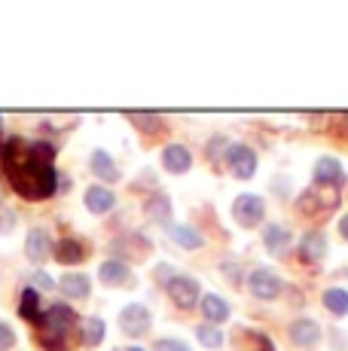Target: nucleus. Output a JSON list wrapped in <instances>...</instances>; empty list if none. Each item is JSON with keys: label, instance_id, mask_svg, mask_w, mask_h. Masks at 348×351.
Segmentation results:
<instances>
[{"label": "nucleus", "instance_id": "obj_1", "mask_svg": "<svg viewBox=\"0 0 348 351\" xmlns=\"http://www.w3.org/2000/svg\"><path fill=\"white\" fill-rule=\"evenodd\" d=\"M0 168H3L12 190L28 202H43L58 193L55 165H46V162L34 159L31 141L25 138H6L0 144Z\"/></svg>", "mask_w": 348, "mask_h": 351}, {"label": "nucleus", "instance_id": "obj_2", "mask_svg": "<svg viewBox=\"0 0 348 351\" xmlns=\"http://www.w3.org/2000/svg\"><path fill=\"white\" fill-rule=\"evenodd\" d=\"M77 333V315L71 306L55 302L52 308H46L43 321L37 327V342L43 351H68L71 336Z\"/></svg>", "mask_w": 348, "mask_h": 351}, {"label": "nucleus", "instance_id": "obj_3", "mask_svg": "<svg viewBox=\"0 0 348 351\" xmlns=\"http://www.w3.org/2000/svg\"><path fill=\"white\" fill-rule=\"evenodd\" d=\"M336 205H339V186H318V184H312L309 190H303L297 195V211L303 214V217H312V220L330 214Z\"/></svg>", "mask_w": 348, "mask_h": 351}, {"label": "nucleus", "instance_id": "obj_4", "mask_svg": "<svg viewBox=\"0 0 348 351\" xmlns=\"http://www.w3.org/2000/svg\"><path fill=\"white\" fill-rule=\"evenodd\" d=\"M263 217H266V202H263V195H257V193H242V195H236V202H232V220H236L238 226L253 229V226L263 223Z\"/></svg>", "mask_w": 348, "mask_h": 351}, {"label": "nucleus", "instance_id": "obj_5", "mask_svg": "<svg viewBox=\"0 0 348 351\" xmlns=\"http://www.w3.org/2000/svg\"><path fill=\"white\" fill-rule=\"evenodd\" d=\"M226 165H229L232 178L238 180H251L253 174H257V150H251L247 144H229V150H226Z\"/></svg>", "mask_w": 348, "mask_h": 351}, {"label": "nucleus", "instance_id": "obj_6", "mask_svg": "<svg viewBox=\"0 0 348 351\" xmlns=\"http://www.w3.org/2000/svg\"><path fill=\"white\" fill-rule=\"evenodd\" d=\"M165 290H169V300L177 308H196L199 306V296H202L199 281L190 278V275H174L169 285H165Z\"/></svg>", "mask_w": 348, "mask_h": 351}, {"label": "nucleus", "instance_id": "obj_7", "mask_svg": "<svg viewBox=\"0 0 348 351\" xmlns=\"http://www.w3.org/2000/svg\"><path fill=\"white\" fill-rule=\"evenodd\" d=\"M153 324V315L147 306H140V302H132V306H125L123 312H119V327H123L125 336H132V339H140V336L150 330Z\"/></svg>", "mask_w": 348, "mask_h": 351}, {"label": "nucleus", "instance_id": "obj_8", "mask_svg": "<svg viewBox=\"0 0 348 351\" xmlns=\"http://www.w3.org/2000/svg\"><path fill=\"white\" fill-rule=\"evenodd\" d=\"M247 287H251V293L257 296V300H278V293L284 290V285H281V278L272 269L260 266L251 272V278H247Z\"/></svg>", "mask_w": 348, "mask_h": 351}, {"label": "nucleus", "instance_id": "obj_9", "mask_svg": "<svg viewBox=\"0 0 348 351\" xmlns=\"http://www.w3.org/2000/svg\"><path fill=\"white\" fill-rule=\"evenodd\" d=\"M98 278H101V285H107V287L135 285V275H132L125 260H104L101 266H98Z\"/></svg>", "mask_w": 348, "mask_h": 351}, {"label": "nucleus", "instance_id": "obj_10", "mask_svg": "<svg viewBox=\"0 0 348 351\" xmlns=\"http://www.w3.org/2000/svg\"><path fill=\"white\" fill-rule=\"evenodd\" d=\"M83 205H86V211H92V214H110L113 211V205H116V195H113L110 186H104V184H92L89 190L83 193Z\"/></svg>", "mask_w": 348, "mask_h": 351}, {"label": "nucleus", "instance_id": "obj_11", "mask_svg": "<svg viewBox=\"0 0 348 351\" xmlns=\"http://www.w3.org/2000/svg\"><path fill=\"white\" fill-rule=\"evenodd\" d=\"M312 178H314V184L318 186H339L343 184V178H345L343 162L333 159V156H321L318 162H314V168H312Z\"/></svg>", "mask_w": 348, "mask_h": 351}, {"label": "nucleus", "instance_id": "obj_12", "mask_svg": "<svg viewBox=\"0 0 348 351\" xmlns=\"http://www.w3.org/2000/svg\"><path fill=\"white\" fill-rule=\"evenodd\" d=\"M25 254L31 263H46L52 256V239L43 226L28 229V239H25Z\"/></svg>", "mask_w": 348, "mask_h": 351}, {"label": "nucleus", "instance_id": "obj_13", "mask_svg": "<svg viewBox=\"0 0 348 351\" xmlns=\"http://www.w3.org/2000/svg\"><path fill=\"white\" fill-rule=\"evenodd\" d=\"M52 256H55L62 266H77V263H83L86 256H89V247L79 239H62L52 245Z\"/></svg>", "mask_w": 348, "mask_h": 351}, {"label": "nucleus", "instance_id": "obj_14", "mask_svg": "<svg viewBox=\"0 0 348 351\" xmlns=\"http://www.w3.org/2000/svg\"><path fill=\"white\" fill-rule=\"evenodd\" d=\"M321 336H324V330H321V324L312 321V318H297L290 324V339L297 342L299 348H314L321 342Z\"/></svg>", "mask_w": 348, "mask_h": 351}, {"label": "nucleus", "instance_id": "obj_15", "mask_svg": "<svg viewBox=\"0 0 348 351\" xmlns=\"http://www.w3.org/2000/svg\"><path fill=\"white\" fill-rule=\"evenodd\" d=\"M299 256L306 263H318L327 256V235L321 229H309V232L299 239Z\"/></svg>", "mask_w": 348, "mask_h": 351}, {"label": "nucleus", "instance_id": "obj_16", "mask_svg": "<svg viewBox=\"0 0 348 351\" xmlns=\"http://www.w3.org/2000/svg\"><path fill=\"white\" fill-rule=\"evenodd\" d=\"M144 214L150 223H162L169 226L171 223V199L165 193H153L144 199Z\"/></svg>", "mask_w": 348, "mask_h": 351}, {"label": "nucleus", "instance_id": "obj_17", "mask_svg": "<svg viewBox=\"0 0 348 351\" xmlns=\"http://www.w3.org/2000/svg\"><path fill=\"white\" fill-rule=\"evenodd\" d=\"M165 235H169L177 247H184V251H199V247L205 245V239L196 232V229L186 226V223H174V220L165 226Z\"/></svg>", "mask_w": 348, "mask_h": 351}, {"label": "nucleus", "instance_id": "obj_18", "mask_svg": "<svg viewBox=\"0 0 348 351\" xmlns=\"http://www.w3.org/2000/svg\"><path fill=\"white\" fill-rule=\"evenodd\" d=\"M162 165H165V171H171V174H186L192 168V153L186 150L184 144H169L162 150Z\"/></svg>", "mask_w": 348, "mask_h": 351}, {"label": "nucleus", "instance_id": "obj_19", "mask_svg": "<svg viewBox=\"0 0 348 351\" xmlns=\"http://www.w3.org/2000/svg\"><path fill=\"white\" fill-rule=\"evenodd\" d=\"M58 290L64 296H71V300H86L92 293V281L83 272H64L62 281H58Z\"/></svg>", "mask_w": 348, "mask_h": 351}, {"label": "nucleus", "instance_id": "obj_20", "mask_svg": "<svg viewBox=\"0 0 348 351\" xmlns=\"http://www.w3.org/2000/svg\"><path fill=\"white\" fill-rule=\"evenodd\" d=\"M199 306H202L205 321L214 324V327H217V324H223V321H229V302H226L223 296H217V293H205Z\"/></svg>", "mask_w": 348, "mask_h": 351}, {"label": "nucleus", "instance_id": "obj_21", "mask_svg": "<svg viewBox=\"0 0 348 351\" xmlns=\"http://www.w3.org/2000/svg\"><path fill=\"white\" fill-rule=\"evenodd\" d=\"M290 239H293L290 229L281 226V223H269L263 229V245L269 254H284L287 247H290Z\"/></svg>", "mask_w": 348, "mask_h": 351}, {"label": "nucleus", "instance_id": "obj_22", "mask_svg": "<svg viewBox=\"0 0 348 351\" xmlns=\"http://www.w3.org/2000/svg\"><path fill=\"white\" fill-rule=\"evenodd\" d=\"M18 315H22L28 324H34V327H40V321H43V308H40V290L34 287H25L22 290V302H18Z\"/></svg>", "mask_w": 348, "mask_h": 351}, {"label": "nucleus", "instance_id": "obj_23", "mask_svg": "<svg viewBox=\"0 0 348 351\" xmlns=\"http://www.w3.org/2000/svg\"><path fill=\"white\" fill-rule=\"evenodd\" d=\"M129 117V123L138 128V132H144V134H162L165 128V119L159 117V113H144V110H129L125 113Z\"/></svg>", "mask_w": 348, "mask_h": 351}, {"label": "nucleus", "instance_id": "obj_24", "mask_svg": "<svg viewBox=\"0 0 348 351\" xmlns=\"http://www.w3.org/2000/svg\"><path fill=\"white\" fill-rule=\"evenodd\" d=\"M125 245H129V260H147V254L153 251V241H147L144 235H125V239L113 241V251L116 254H125Z\"/></svg>", "mask_w": 348, "mask_h": 351}, {"label": "nucleus", "instance_id": "obj_25", "mask_svg": "<svg viewBox=\"0 0 348 351\" xmlns=\"http://www.w3.org/2000/svg\"><path fill=\"white\" fill-rule=\"evenodd\" d=\"M89 165H92V171L104 180V184H116V180H119V168H116V162L110 159V153H107V150H95V153H92Z\"/></svg>", "mask_w": 348, "mask_h": 351}, {"label": "nucleus", "instance_id": "obj_26", "mask_svg": "<svg viewBox=\"0 0 348 351\" xmlns=\"http://www.w3.org/2000/svg\"><path fill=\"white\" fill-rule=\"evenodd\" d=\"M104 333H107V324L98 318V315L86 318V321H83V327H79V339H83V346H86V348H98V346H101Z\"/></svg>", "mask_w": 348, "mask_h": 351}, {"label": "nucleus", "instance_id": "obj_27", "mask_svg": "<svg viewBox=\"0 0 348 351\" xmlns=\"http://www.w3.org/2000/svg\"><path fill=\"white\" fill-rule=\"evenodd\" d=\"M324 306L330 308L333 315L345 318V315H348V290H345V287H330V290H324Z\"/></svg>", "mask_w": 348, "mask_h": 351}, {"label": "nucleus", "instance_id": "obj_28", "mask_svg": "<svg viewBox=\"0 0 348 351\" xmlns=\"http://www.w3.org/2000/svg\"><path fill=\"white\" fill-rule=\"evenodd\" d=\"M196 339H199V346H205V348H220L223 346V330L214 327V324H199Z\"/></svg>", "mask_w": 348, "mask_h": 351}, {"label": "nucleus", "instance_id": "obj_29", "mask_svg": "<svg viewBox=\"0 0 348 351\" xmlns=\"http://www.w3.org/2000/svg\"><path fill=\"white\" fill-rule=\"evenodd\" d=\"M226 150H229V141H226L223 134H214L208 141V147H205V156H208L211 165H220V159L226 156Z\"/></svg>", "mask_w": 348, "mask_h": 351}, {"label": "nucleus", "instance_id": "obj_30", "mask_svg": "<svg viewBox=\"0 0 348 351\" xmlns=\"http://www.w3.org/2000/svg\"><path fill=\"white\" fill-rule=\"evenodd\" d=\"M16 223H18L16 211L12 208H0V235H10L16 229Z\"/></svg>", "mask_w": 348, "mask_h": 351}, {"label": "nucleus", "instance_id": "obj_31", "mask_svg": "<svg viewBox=\"0 0 348 351\" xmlns=\"http://www.w3.org/2000/svg\"><path fill=\"white\" fill-rule=\"evenodd\" d=\"M12 346H16V330L0 321V351H10Z\"/></svg>", "mask_w": 348, "mask_h": 351}, {"label": "nucleus", "instance_id": "obj_32", "mask_svg": "<svg viewBox=\"0 0 348 351\" xmlns=\"http://www.w3.org/2000/svg\"><path fill=\"white\" fill-rule=\"evenodd\" d=\"M31 285H34V290H52V287H55V281H52L46 272H40V269H37V272H31Z\"/></svg>", "mask_w": 348, "mask_h": 351}, {"label": "nucleus", "instance_id": "obj_33", "mask_svg": "<svg viewBox=\"0 0 348 351\" xmlns=\"http://www.w3.org/2000/svg\"><path fill=\"white\" fill-rule=\"evenodd\" d=\"M220 272H226V278L232 281V285H238V281H242V269H238V263H223V266H220Z\"/></svg>", "mask_w": 348, "mask_h": 351}, {"label": "nucleus", "instance_id": "obj_34", "mask_svg": "<svg viewBox=\"0 0 348 351\" xmlns=\"http://www.w3.org/2000/svg\"><path fill=\"white\" fill-rule=\"evenodd\" d=\"M156 351H186V346L180 339H159L156 342Z\"/></svg>", "mask_w": 348, "mask_h": 351}, {"label": "nucleus", "instance_id": "obj_35", "mask_svg": "<svg viewBox=\"0 0 348 351\" xmlns=\"http://www.w3.org/2000/svg\"><path fill=\"white\" fill-rule=\"evenodd\" d=\"M171 278H174V269L165 266V263H159V266H156V281H159V285H169Z\"/></svg>", "mask_w": 348, "mask_h": 351}, {"label": "nucleus", "instance_id": "obj_36", "mask_svg": "<svg viewBox=\"0 0 348 351\" xmlns=\"http://www.w3.org/2000/svg\"><path fill=\"white\" fill-rule=\"evenodd\" d=\"M339 232H343V239L348 241V214H345L343 220H339Z\"/></svg>", "mask_w": 348, "mask_h": 351}, {"label": "nucleus", "instance_id": "obj_37", "mask_svg": "<svg viewBox=\"0 0 348 351\" xmlns=\"http://www.w3.org/2000/svg\"><path fill=\"white\" fill-rule=\"evenodd\" d=\"M125 351H144V348H138V346H132V348H125Z\"/></svg>", "mask_w": 348, "mask_h": 351}, {"label": "nucleus", "instance_id": "obj_38", "mask_svg": "<svg viewBox=\"0 0 348 351\" xmlns=\"http://www.w3.org/2000/svg\"><path fill=\"white\" fill-rule=\"evenodd\" d=\"M0 128H3V117H0Z\"/></svg>", "mask_w": 348, "mask_h": 351}, {"label": "nucleus", "instance_id": "obj_39", "mask_svg": "<svg viewBox=\"0 0 348 351\" xmlns=\"http://www.w3.org/2000/svg\"><path fill=\"white\" fill-rule=\"evenodd\" d=\"M186 351H190V348H186Z\"/></svg>", "mask_w": 348, "mask_h": 351}]
</instances>
